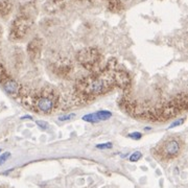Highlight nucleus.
<instances>
[{"label":"nucleus","mask_w":188,"mask_h":188,"mask_svg":"<svg viewBox=\"0 0 188 188\" xmlns=\"http://www.w3.org/2000/svg\"><path fill=\"white\" fill-rule=\"evenodd\" d=\"M111 87V83L107 78H98L92 80L90 83L85 87V91L88 95H99L106 92Z\"/></svg>","instance_id":"obj_1"},{"label":"nucleus","mask_w":188,"mask_h":188,"mask_svg":"<svg viewBox=\"0 0 188 188\" xmlns=\"http://www.w3.org/2000/svg\"><path fill=\"white\" fill-rule=\"evenodd\" d=\"M181 150V142L178 139H168L163 143L162 150L160 153L164 158H173L175 156H178Z\"/></svg>","instance_id":"obj_2"},{"label":"nucleus","mask_w":188,"mask_h":188,"mask_svg":"<svg viewBox=\"0 0 188 188\" xmlns=\"http://www.w3.org/2000/svg\"><path fill=\"white\" fill-rule=\"evenodd\" d=\"M30 20L27 17H20L14 23L12 33L15 38H22L26 35L28 29L30 28Z\"/></svg>","instance_id":"obj_3"},{"label":"nucleus","mask_w":188,"mask_h":188,"mask_svg":"<svg viewBox=\"0 0 188 188\" xmlns=\"http://www.w3.org/2000/svg\"><path fill=\"white\" fill-rule=\"evenodd\" d=\"M36 105H37L38 110L43 113H50L55 107L53 96H51L50 94H42L41 96H39Z\"/></svg>","instance_id":"obj_4"},{"label":"nucleus","mask_w":188,"mask_h":188,"mask_svg":"<svg viewBox=\"0 0 188 188\" xmlns=\"http://www.w3.org/2000/svg\"><path fill=\"white\" fill-rule=\"evenodd\" d=\"M3 88H4L5 92L10 94V95H15L19 92V85L16 83L14 80H6L3 84Z\"/></svg>","instance_id":"obj_5"},{"label":"nucleus","mask_w":188,"mask_h":188,"mask_svg":"<svg viewBox=\"0 0 188 188\" xmlns=\"http://www.w3.org/2000/svg\"><path fill=\"white\" fill-rule=\"evenodd\" d=\"M40 43L39 41L36 39V40H33L30 42V44L28 45V52H30L31 55H37L39 51H40Z\"/></svg>","instance_id":"obj_6"},{"label":"nucleus","mask_w":188,"mask_h":188,"mask_svg":"<svg viewBox=\"0 0 188 188\" xmlns=\"http://www.w3.org/2000/svg\"><path fill=\"white\" fill-rule=\"evenodd\" d=\"M96 115H97L99 121L101 120H108L109 118L112 117V113L110 111H106V110H100L98 112H96Z\"/></svg>","instance_id":"obj_7"},{"label":"nucleus","mask_w":188,"mask_h":188,"mask_svg":"<svg viewBox=\"0 0 188 188\" xmlns=\"http://www.w3.org/2000/svg\"><path fill=\"white\" fill-rule=\"evenodd\" d=\"M83 120L88 121V122H99V119H98L96 113H91V114H88V115H85L83 117Z\"/></svg>","instance_id":"obj_8"},{"label":"nucleus","mask_w":188,"mask_h":188,"mask_svg":"<svg viewBox=\"0 0 188 188\" xmlns=\"http://www.w3.org/2000/svg\"><path fill=\"white\" fill-rule=\"evenodd\" d=\"M141 157H142V154H141L140 152H135V153H133L130 156L129 160H130L131 162H137Z\"/></svg>","instance_id":"obj_9"},{"label":"nucleus","mask_w":188,"mask_h":188,"mask_svg":"<svg viewBox=\"0 0 188 188\" xmlns=\"http://www.w3.org/2000/svg\"><path fill=\"white\" fill-rule=\"evenodd\" d=\"M113 146V144L111 142H107V143H100L96 145V148L98 150H106V148H111Z\"/></svg>","instance_id":"obj_10"},{"label":"nucleus","mask_w":188,"mask_h":188,"mask_svg":"<svg viewBox=\"0 0 188 188\" xmlns=\"http://www.w3.org/2000/svg\"><path fill=\"white\" fill-rule=\"evenodd\" d=\"M10 157V153H8V152H6V153H4L3 155L0 156V165H2L3 163L8 160Z\"/></svg>","instance_id":"obj_11"},{"label":"nucleus","mask_w":188,"mask_h":188,"mask_svg":"<svg viewBox=\"0 0 188 188\" xmlns=\"http://www.w3.org/2000/svg\"><path fill=\"white\" fill-rule=\"evenodd\" d=\"M129 137L132 138V139H134V140H138V139H141L142 134L139 133V132H134V133L129 134Z\"/></svg>","instance_id":"obj_12"},{"label":"nucleus","mask_w":188,"mask_h":188,"mask_svg":"<svg viewBox=\"0 0 188 188\" xmlns=\"http://www.w3.org/2000/svg\"><path fill=\"white\" fill-rule=\"evenodd\" d=\"M73 117H75L74 113H72V114H68V115L60 116V117H59V119H60L61 121H66V120H70V119H72Z\"/></svg>","instance_id":"obj_13"},{"label":"nucleus","mask_w":188,"mask_h":188,"mask_svg":"<svg viewBox=\"0 0 188 188\" xmlns=\"http://www.w3.org/2000/svg\"><path fill=\"white\" fill-rule=\"evenodd\" d=\"M183 122H184V119H181V120H175V122H173L171 125H169V129H173V128H175V126H178V125H181Z\"/></svg>","instance_id":"obj_14"},{"label":"nucleus","mask_w":188,"mask_h":188,"mask_svg":"<svg viewBox=\"0 0 188 188\" xmlns=\"http://www.w3.org/2000/svg\"><path fill=\"white\" fill-rule=\"evenodd\" d=\"M37 124L40 126L41 129H43V130H45V129H47L48 124L45 122V121H42V120H38L37 121Z\"/></svg>","instance_id":"obj_15"}]
</instances>
